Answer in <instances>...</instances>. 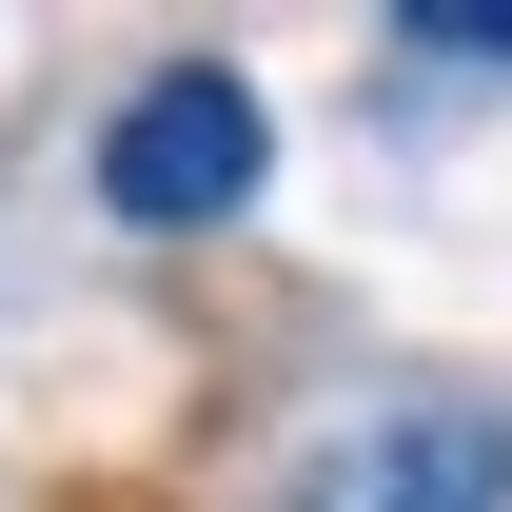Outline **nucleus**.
<instances>
[{
    "mask_svg": "<svg viewBox=\"0 0 512 512\" xmlns=\"http://www.w3.org/2000/svg\"><path fill=\"white\" fill-rule=\"evenodd\" d=\"M256 178H276V99H256L237 60L119 79V119H99V217H138V237H217V217H256Z\"/></svg>",
    "mask_w": 512,
    "mask_h": 512,
    "instance_id": "1",
    "label": "nucleus"
},
{
    "mask_svg": "<svg viewBox=\"0 0 512 512\" xmlns=\"http://www.w3.org/2000/svg\"><path fill=\"white\" fill-rule=\"evenodd\" d=\"M256 512H512V414L493 394H375V414H335Z\"/></svg>",
    "mask_w": 512,
    "mask_h": 512,
    "instance_id": "2",
    "label": "nucleus"
},
{
    "mask_svg": "<svg viewBox=\"0 0 512 512\" xmlns=\"http://www.w3.org/2000/svg\"><path fill=\"white\" fill-rule=\"evenodd\" d=\"M394 40H414V60H473V79H512V0H414Z\"/></svg>",
    "mask_w": 512,
    "mask_h": 512,
    "instance_id": "3",
    "label": "nucleus"
}]
</instances>
